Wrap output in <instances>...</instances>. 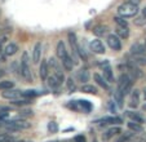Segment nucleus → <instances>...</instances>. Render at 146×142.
Masks as SVG:
<instances>
[{
    "mask_svg": "<svg viewBox=\"0 0 146 142\" xmlns=\"http://www.w3.org/2000/svg\"><path fill=\"white\" fill-rule=\"evenodd\" d=\"M132 87H133V78L131 76L128 72L125 74H121L119 76V82H118V89L116 92L120 93L121 96H127L128 93L132 90Z\"/></svg>",
    "mask_w": 146,
    "mask_h": 142,
    "instance_id": "nucleus-1",
    "label": "nucleus"
},
{
    "mask_svg": "<svg viewBox=\"0 0 146 142\" xmlns=\"http://www.w3.org/2000/svg\"><path fill=\"white\" fill-rule=\"evenodd\" d=\"M137 13H138L137 5L129 3V1H127V3H123V4H120V5L118 7V14L120 17H123V18L135 17Z\"/></svg>",
    "mask_w": 146,
    "mask_h": 142,
    "instance_id": "nucleus-2",
    "label": "nucleus"
},
{
    "mask_svg": "<svg viewBox=\"0 0 146 142\" xmlns=\"http://www.w3.org/2000/svg\"><path fill=\"white\" fill-rule=\"evenodd\" d=\"M21 75L25 78L26 82H31L33 80L31 68H30V58H29L27 52H23L22 58H21Z\"/></svg>",
    "mask_w": 146,
    "mask_h": 142,
    "instance_id": "nucleus-3",
    "label": "nucleus"
},
{
    "mask_svg": "<svg viewBox=\"0 0 146 142\" xmlns=\"http://www.w3.org/2000/svg\"><path fill=\"white\" fill-rule=\"evenodd\" d=\"M4 125H5L7 131L18 132V131H23V129H29L31 127V123H27L26 120H22V119H16V120L5 121Z\"/></svg>",
    "mask_w": 146,
    "mask_h": 142,
    "instance_id": "nucleus-4",
    "label": "nucleus"
},
{
    "mask_svg": "<svg viewBox=\"0 0 146 142\" xmlns=\"http://www.w3.org/2000/svg\"><path fill=\"white\" fill-rule=\"evenodd\" d=\"M100 66L102 67V71H104V78H105L109 83H114V72H113V68H111L109 61L105 60L104 62L100 63Z\"/></svg>",
    "mask_w": 146,
    "mask_h": 142,
    "instance_id": "nucleus-5",
    "label": "nucleus"
},
{
    "mask_svg": "<svg viewBox=\"0 0 146 142\" xmlns=\"http://www.w3.org/2000/svg\"><path fill=\"white\" fill-rule=\"evenodd\" d=\"M106 41H108L109 46H110L113 50H120L121 49V41L120 39H119L118 35H114V34H110V35L108 36V39H106Z\"/></svg>",
    "mask_w": 146,
    "mask_h": 142,
    "instance_id": "nucleus-6",
    "label": "nucleus"
},
{
    "mask_svg": "<svg viewBox=\"0 0 146 142\" xmlns=\"http://www.w3.org/2000/svg\"><path fill=\"white\" fill-rule=\"evenodd\" d=\"M89 46H91L92 52L96 53V54H104V53L106 52L105 45H104V43H102L100 39H94V40H92L91 44H89Z\"/></svg>",
    "mask_w": 146,
    "mask_h": 142,
    "instance_id": "nucleus-7",
    "label": "nucleus"
},
{
    "mask_svg": "<svg viewBox=\"0 0 146 142\" xmlns=\"http://www.w3.org/2000/svg\"><path fill=\"white\" fill-rule=\"evenodd\" d=\"M1 96H3V98H5V100L13 101V100H18L19 97L22 96V92L18 89H8V90H3Z\"/></svg>",
    "mask_w": 146,
    "mask_h": 142,
    "instance_id": "nucleus-8",
    "label": "nucleus"
},
{
    "mask_svg": "<svg viewBox=\"0 0 146 142\" xmlns=\"http://www.w3.org/2000/svg\"><path fill=\"white\" fill-rule=\"evenodd\" d=\"M39 75H40L41 80H47L49 76V63L48 60H41L40 67H39Z\"/></svg>",
    "mask_w": 146,
    "mask_h": 142,
    "instance_id": "nucleus-9",
    "label": "nucleus"
},
{
    "mask_svg": "<svg viewBox=\"0 0 146 142\" xmlns=\"http://www.w3.org/2000/svg\"><path fill=\"white\" fill-rule=\"evenodd\" d=\"M56 53H57V57L60 58L61 61H64L65 58L69 56V53H67V49H66V45H65V43H64L62 40H60V41L57 43Z\"/></svg>",
    "mask_w": 146,
    "mask_h": 142,
    "instance_id": "nucleus-10",
    "label": "nucleus"
},
{
    "mask_svg": "<svg viewBox=\"0 0 146 142\" xmlns=\"http://www.w3.org/2000/svg\"><path fill=\"white\" fill-rule=\"evenodd\" d=\"M131 53L135 56H145L146 54V45L145 44H133L131 46Z\"/></svg>",
    "mask_w": 146,
    "mask_h": 142,
    "instance_id": "nucleus-11",
    "label": "nucleus"
},
{
    "mask_svg": "<svg viewBox=\"0 0 146 142\" xmlns=\"http://www.w3.org/2000/svg\"><path fill=\"white\" fill-rule=\"evenodd\" d=\"M121 133V128L120 127H111V128H109L108 131L104 133V139L105 141H109L110 138H113L114 136H118V134H120Z\"/></svg>",
    "mask_w": 146,
    "mask_h": 142,
    "instance_id": "nucleus-12",
    "label": "nucleus"
},
{
    "mask_svg": "<svg viewBox=\"0 0 146 142\" xmlns=\"http://www.w3.org/2000/svg\"><path fill=\"white\" fill-rule=\"evenodd\" d=\"M40 56H41V43L38 41V43L34 45V49H33V62L39 63V61H40Z\"/></svg>",
    "mask_w": 146,
    "mask_h": 142,
    "instance_id": "nucleus-13",
    "label": "nucleus"
},
{
    "mask_svg": "<svg viewBox=\"0 0 146 142\" xmlns=\"http://www.w3.org/2000/svg\"><path fill=\"white\" fill-rule=\"evenodd\" d=\"M48 85H49L52 89H56V88H58L61 84H62V82H61V79L57 76V75L52 74L50 76H48Z\"/></svg>",
    "mask_w": 146,
    "mask_h": 142,
    "instance_id": "nucleus-14",
    "label": "nucleus"
},
{
    "mask_svg": "<svg viewBox=\"0 0 146 142\" xmlns=\"http://www.w3.org/2000/svg\"><path fill=\"white\" fill-rule=\"evenodd\" d=\"M97 123H102V124H121L123 120L118 116H106L101 120H98Z\"/></svg>",
    "mask_w": 146,
    "mask_h": 142,
    "instance_id": "nucleus-15",
    "label": "nucleus"
},
{
    "mask_svg": "<svg viewBox=\"0 0 146 142\" xmlns=\"http://www.w3.org/2000/svg\"><path fill=\"white\" fill-rule=\"evenodd\" d=\"M17 50H18V45H17L16 43H9L8 45L4 48V54L5 56H13L17 53Z\"/></svg>",
    "mask_w": 146,
    "mask_h": 142,
    "instance_id": "nucleus-16",
    "label": "nucleus"
},
{
    "mask_svg": "<svg viewBox=\"0 0 146 142\" xmlns=\"http://www.w3.org/2000/svg\"><path fill=\"white\" fill-rule=\"evenodd\" d=\"M48 63H49L50 68H52L53 74H58V72H62L60 63H58V61L56 60V58H53V57H52V58H49V60H48Z\"/></svg>",
    "mask_w": 146,
    "mask_h": 142,
    "instance_id": "nucleus-17",
    "label": "nucleus"
},
{
    "mask_svg": "<svg viewBox=\"0 0 146 142\" xmlns=\"http://www.w3.org/2000/svg\"><path fill=\"white\" fill-rule=\"evenodd\" d=\"M138 102H140V92L137 89L133 90L132 93V97H131V102H129V106L131 107H137L138 106Z\"/></svg>",
    "mask_w": 146,
    "mask_h": 142,
    "instance_id": "nucleus-18",
    "label": "nucleus"
},
{
    "mask_svg": "<svg viewBox=\"0 0 146 142\" xmlns=\"http://www.w3.org/2000/svg\"><path fill=\"white\" fill-rule=\"evenodd\" d=\"M93 78H94V80L97 82V84H98L100 87H102L104 89H109V84H108L109 82L105 79V78H102L100 74H94Z\"/></svg>",
    "mask_w": 146,
    "mask_h": 142,
    "instance_id": "nucleus-19",
    "label": "nucleus"
},
{
    "mask_svg": "<svg viewBox=\"0 0 146 142\" xmlns=\"http://www.w3.org/2000/svg\"><path fill=\"white\" fill-rule=\"evenodd\" d=\"M127 115H128V117H129L132 121H136V123H138V124H142L143 123V117L141 116L140 114H137V112L127 111Z\"/></svg>",
    "mask_w": 146,
    "mask_h": 142,
    "instance_id": "nucleus-20",
    "label": "nucleus"
},
{
    "mask_svg": "<svg viewBox=\"0 0 146 142\" xmlns=\"http://www.w3.org/2000/svg\"><path fill=\"white\" fill-rule=\"evenodd\" d=\"M74 61H72V58L70 57V56H67L66 58H65L64 61H62V66H64V68L66 71H71L72 67H74Z\"/></svg>",
    "mask_w": 146,
    "mask_h": 142,
    "instance_id": "nucleus-21",
    "label": "nucleus"
},
{
    "mask_svg": "<svg viewBox=\"0 0 146 142\" xmlns=\"http://www.w3.org/2000/svg\"><path fill=\"white\" fill-rule=\"evenodd\" d=\"M82 92L83 93H88V94H97V87H94V85L92 84H86L82 87Z\"/></svg>",
    "mask_w": 146,
    "mask_h": 142,
    "instance_id": "nucleus-22",
    "label": "nucleus"
},
{
    "mask_svg": "<svg viewBox=\"0 0 146 142\" xmlns=\"http://www.w3.org/2000/svg\"><path fill=\"white\" fill-rule=\"evenodd\" d=\"M127 125H128V128H129L132 132H135V133H140V132H142V125L138 124V123H136V121H132V120L128 121Z\"/></svg>",
    "mask_w": 146,
    "mask_h": 142,
    "instance_id": "nucleus-23",
    "label": "nucleus"
},
{
    "mask_svg": "<svg viewBox=\"0 0 146 142\" xmlns=\"http://www.w3.org/2000/svg\"><path fill=\"white\" fill-rule=\"evenodd\" d=\"M14 83L12 80H1L0 82V90H8V89H13Z\"/></svg>",
    "mask_w": 146,
    "mask_h": 142,
    "instance_id": "nucleus-24",
    "label": "nucleus"
},
{
    "mask_svg": "<svg viewBox=\"0 0 146 142\" xmlns=\"http://www.w3.org/2000/svg\"><path fill=\"white\" fill-rule=\"evenodd\" d=\"M92 31H93V34L94 35H97V36H104L106 34V26L97 25V26H94V29Z\"/></svg>",
    "mask_w": 146,
    "mask_h": 142,
    "instance_id": "nucleus-25",
    "label": "nucleus"
},
{
    "mask_svg": "<svg viewBox=\"0 0 146 142\" xmlns=\"http://www.w3.org/2000/svg\"><path fill=\"white\" fill-rule=\"evenodd\" d=\"M132 63L136 66H146V57H143V56H135L132 60Z\"/></svg>",
    "mask_w": 146,
    "mask_h": 142,
    "instance_id": "nucleus-26",
    "label": "nucleus"
},
{
    "mask_svg": "<svg viewBox=\"0 0 146 142\" xmlns=\"http://www.w3.org/2000/svg\"><path fill=\"white\" fill-rule=\"evenodd\" d=\"M78 79H79V82L82 83H86L89 80V72L87 70H80L79 72H78Z\"/></svg>",
    "mask_w": 146,
    "mask_h": 142,
    "instance_id": "nucleus-27",
    "label": "nucleus"
},
{
    "mask_svg": "<svg viewBox=\"0 0 146 142\" xmlns=\"http://www.w3.org/2000/svg\"><path fill=\"white\" fill-rule=\"evenodd\" d=\"M133 137V133H129V132H125V133L120 134L118 138L115 139V142H129V139Z\"/></svg>",
    "mask_w": 146,
    "mask_h": 142,
    "instance_id": "nucleus-28",
    "label": "nucleus"
},
{
    "mask_svg": "<svg viewBox=\"0 0 146 142\" xmlns=\"http://www.w3.org/2000/svg\"><path fill=\"white\" fill-rule=\"evenodd\" d=\"M116 34H118V36H120V38L123 39H127L128 36H129V30H128V27H119L116 29Z\"/></svg>",
    "mask_w": 146,
    "mask_h": 142,
    "instance_id": "nucleus-29",
    "label": "nucleus"
},
{
    "mask_svg": "<svg viewBox=\"0 0 146 142\" xmlns=\"http://www.w3.org/2000/svg\"><path fill=\"white\" fill-rule=\"evenodd\" d=\"M113 19H114V22H115V23L119 26V27H128V22L125 21L123 17L118 16V17H114Z\"/></svg>",
    "mask_w": 146,
    "mask_h": 142,
    "instance_id": "nucleus-30",
    "label": "nucleus"
},
{
    "mask_svg": "<svg viewBox=\"0 0 146 142\" xmlns=\"http://www.w3.org/2000/svg\"><path fill=\"white\" fill-rule=\"evenodd\" d=\"M135 25L138 26V27H142V26L146 25V16L145 14H141V16L136 17L135 18Z\"/></svg>",
    "mask_w": 146,
    "mask_h": 142,
    "instance_id": "nucleus-31",
    "label": "nucleus"
},
{
    "mask_svg": "<svg viewBox=\"0 0 146 142\" xmlns=\"http://www.w3.org/2000/svg\"><path fill=\"white\" fill-rule=\"evenodd\" d=\"M0 142H16V138L9 133H0Z\"/></svg>",
    "mask_w": 146,
    "mask_h": 142,
    "instance_id": "nucleus-32",
    "label": "nucleus"
},
{
    "mask_svg": "<svg viewBox=\"0 0 146 142\" xmlns=\"http://www.w3.org/2000/svg\"><path fill=\"white\" fill-rule=\"evenodd\" d=\"M12 105H16V106H25V105H27V104H30V100H27V98H25V100H13V101L11 102Z\"/></svg>",
    "mask_w": 146,
    "mask_h": 142,
    "instance_id": "nucleus-33",
    "label": "nucleus"
},
{
    "mask_svg": "<svg viewBox=\"0 0 146 142\" xmlns=\"http://www.w3.org/2000/svg\"><path fill=\"white\" fill-rule=\"evenodd\" d=\"M66 85H67V89H69L70 92H74V90L76 89V85H75V82L71 79V78H69V79L66 80Z\"/></svg>",
    "mask_w": 146,
    "mask_h": 142,
    "instance_id": "nucleus-34",
    "label": "nucleus"
},
{
    "mask_svg": "<svg viewBox=\"0 0 146 142\" xmlns=\"http://www.w3.org/2000/svg\"><path fill=\"white\" fill-rule=\"evenodd\" d=\"M35 96H38L36 90H25V92H22V97H25V98H30V97H35Z\"/></svg>",
    "mask_w": 146,
    "mask_h": 142,
    "instance_id": "nucleus-35",
    "label": "nucleus"
},
{
    "mask_svg": "<svg viewBox=\"0 0 146 142\" xmlns=\"http://www.w3.org/2000/svg\"><path fill=\"white\" fill-rule=\"evenodd\" d=\"M48 131L52 132V133H56V132L58 131V125L56 121H50L49 124H48Z\"/></svg>",
    "mask_w": 146,
    "mask_h": 142,
    "instance_id": "nucleus-36",
    "label": "nucleus"
},
{
    "mask_svg": "<svg viewBox=\"0 0 146 142\" xmlns=\"http://www.w3.org/2000/svg\"><path fill=\"white\" fill-rule=\"evenodd\" d=\"M74 142H87L86 136H84V134H78V136H75Z\"/></svg>",
    "mask_w": 146,
    "mask_h": 142,
    "instance_id": "nucleus-37",
    "label": "nucleus"
},
{
    "mask_svg": "<svg viewBox=\"0 0 146 142\" xmlns=\"http://www.w3.org/2000/svg\"><path fill=\"white\" fill-rule=\"evenodd\" d=\"M9 110H11L9 106H0V114H5V112H8Z\"/></svg>",
    "mask_w": 146,
    "mask_h": 142,
    "instance_id": "nucleus-38",
    "label": "nucleus"
},
{
    "mask_svg": "<svg viewBox=\"0 0 146 142\" xmlns=\"http://www.w3.org/2000/svg\"><path fill=\"white\" fill-rule=\"evenodd\" d=\"M128 1H129V3H132V4H135V5H138L142 0H128Z\"/></svg>",
    "mask_w": 146,
    "mask_h": 142,
    "instance_id": "nucleus-39",
    "label": "nucleus"
},
{
    "mask_svg": "<svg viewBox=\"0 0 146 142\" xmlns=\"http://www.w3.org/2000/svg\"><path fill=\"white\" fill-rule=\"evenodd\" d=\"M4 74H5V71H4L3 68H0V79H1V78L4 76Z\"/></svg>",
    "mask_w": 146,
    "mask_h": 142,
    "instance_id": "nucleus-40",
    "label": "nucleus"
},
{
    "mask_svg": "<svg viewBox=\"0 0 146 142\" xmlns=\"http://www.w3.org/2000/svg\"><path fill=\"white\" fill-rule=\"evenodd\" d=\"M142 93H143V98H145V100H146V87H145V88H143V92H142Z\"/></svg>",
    "mask_w": 146,
    "mask_h": 142,
    "instance_id": "nucleus-41",
    "label": "nucleus"
},
{
    "mask_svg": "<svg viewBox=\"0 0 146 142\" xmlns=\"http://www.w3.org/2000/svg\"><path fill=\"white\" fill-rule=\"evenodd\" d=\"M142 14H145V16H146V7L142 9Z\"/></svg>",
    "mask_w": 146,
    "mask_h": 142,
    "instance_id": "nucleus-42",
    "label": "nucleus"
},
{
    "mask_svg": "<svg viewBox=\"0 0 146 142\" xmlns=\"http://www.w3.org/2000/svg\"><path fill=\"white\" fill-rule=\"evenodd\" d=\"M142 109H143V111H146V105H143V106H142Z\"/></svg>",
    "mask_w": 146,
    "mask_h": 142,
    "instance_id": "nucleus-43",
    "label": "nucleus"
},
{
    "mask_svg": "<svg viewBox=\"0 0 146 142\" xmlns=\"http://www.w3.org/2000/svg\"><path fill=\"white\" fill-rule=\"evenodd\" d=\"M93 142H97V139H93Z\"/></svg>",
    "mask_w": 146,
    "mask_h": 142,
    "instance_id": "nucleus-44",
    "label": "nucleus"
},
{
    "mask_svg": "<svg viewBox=\"0 0 146 142\" xmlns=\"http://www.w3.org/2000/svg\"><path fill=\"white\" fill-rule=\"evenodd\" d=\"M136 142H143V141H136Z\"/></svg>",
    "mask_w": 146,
    "mask_h": 142,
    "instance_id": "nucleus-45",
    "label": "nucleus"
},
{
    "mask_svg": "<svg viewBox=\"0 0 146 142\" xmlns=\"http://www.w3.org/2000/svg\"><path fill=\"white\" fill-rule=\"evenodd\" d=\"M54 142H60V141H54Z\"/></svg>",
    "mask_w": 146,
    "mask_h": 142,
    "instance_id": "nucleus-46",
    "label": "nucleus"
},
{
    "mask_svg": "<svg viewBox=\"0 0 146 142\" xmlns=\"http://www.w3.org/2000/svg\"><path fill=\"white\" fill-rule=\"evenodd\" d=\"M145 45H146V40H145Z\"/></svg>",
    "mask_w": 146,
    "mask_h": 142,
    "instance_id": "nucleus-47",
    "label": "nucleus"
}]
</instances>
